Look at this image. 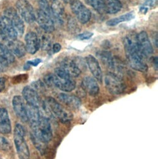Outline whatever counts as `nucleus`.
I'll use <instances>...</instances> for the list:
<instances>
[{
	"instance_id": "1",
	"label": "nucleus",
	"mask_w": 158,
	"mask_h": 159,
	"mask_svg": "<svg viewBox=\"0 0 158 159\" xmlns=\"http://www.w3.org/2000/svg\"><path fill=\"white\" fill-rule=\"evenodd\" d=\"M123 44L128 62L132 69L139 72H146L148 69L147 64L144 61V57L139 52L136 36L128 34L123 39Z\"/></svg>"
},
{
	"instance_id": "2",
	"label": "nucleus",
	"mask_w": 158,
	"mask_h": 159,
	"mask_svg": "<svg viewBox=\"0 0 158 159\" xmlns=\"http://www.w3.org/2000/svg\"><path fill=\"white\" fill-rule=\"evenodd\" d=\"M44 80L48 86L55 87L65 93L72 91L76 86L73 77L60 67L55 69L54 74H47Z\"/></svg>"
},
{
	"instance_id": "3",
	"label": "nucleus",
	"mask_w": 158,
	"mask_h": 159,
	"mask_svg": "<svg viewBox=\"0 0 158 159\" xmlns=\"http://www.w3.org/2000/svg\"><path fill=\"white\" fill-rule=\"evenodd\" d=\"M25 129L20 124H16L14 130V142L20 159H29L30 152L25 140Z\"/></svg>"
},
{
	"instance_id": "4",
	"label": "nucleus",
	"mask_w": 158,
	"mask_h": 159,
	"mask_svg": "<svg viewBox=\"0 0 158 159\" xmlns=\"http://www.w3.org/2000/svg\"><path fill=\"white\" fill-rule=\"evenodd\" d=\"M44 104L60 122L67 123L72 120V114L63 107L54 98L52 97L46 98Z\"/></svg>"
},
{
	"instance_id": "5",
	"label": "nucleus",
	"mask_w": 158,
	"mask_h": 159,
	"mask_svg": "<svg viewBox=\"0 0 158 159\" xmlns=\"http://www.w3.org/2000/svg\"><path fill=\"white\" fill-rule=\"evenodd\" d=\"M32 133L39 139L44 143H48L52 138V130L49 120L42 116L39 122L34 126L31 127Z\"/></svg>"
},
{
	"instance_id": "6",
	"label": "nucleus",
	"mask_w": 158,
	"mask_h": 159,
	"mask_svg": "<svg viewBox=\"0 0 158 159\" xmlns=\"http://www.w3.org/2000/svg\"><path fill=\"white\" fill-rule=\"evenodd\" d=\"M105 87L110 93L114 95L122 94L125 90L126 86L121 77L113 73H108L105 77Z\"/></svg>"
},
{
	"instance_id": "7",
	"label": "nucleus",
	"mask_w": 158,
	"mask_h": 159,
	"mask_svg": "<svg viewBox=\"0 0 158 159\" xmlns=\"http://www.w3.org/2000/svg\"><path fill=\"white\" fill-rule=\"evenodd\" d=\"M19 15L23 20L31 24L36 20V14L33 6L27 0H18L16 4Z\"/></svg>"
},
{
	"instance_id": "8",
	"label": "nucleus",
	"mask_w": 158,
	"mask_h": 159,
	"mask_svg": "<svg viewBox=\"0 0 158 159\" xmlns=\"http://www.w3.org/2000/svg\"><path fill=\"white\" fill-rule=\"evenodd\" d=\"M70 8L77 20L81 24H86L90 21L91 12L82 2L73 0L70 3Z\"/></svg>"
},
{
	"instance_id": "9",
	"label": "nucleus",
	"mask_w": 158,
	"mask_h": 159,
	"mask_svg": "<svg viewBox=\"0 0 158 159\" xmlns=\"http://www.w3.org/2000/svg\"><path fill=\"white\" fill-rule=\"evenodd\" d=\"M18 33L4 15L0 16V37L7 42L17 39Z\"/></svg>"
},
{
	"instance_id": "10",
	"label": "nucleus",
	"mask_w": 158,
	"mask_h": 159,
	"mask_svg": "<svg viewBox=\"0 0 158 159\" xmlns=\"http://www.w3.org/2000/svg\"><path fill=\"white\" fill-rule=\"evenodd\" d=\"M4 16L8 18L18 34L22 36L24 32V24L18 11L13 8H9L5 11Z\"/></svg>"
},
{
	"instance_id": "11",
	"label": "nucleus",
	"mask_w": 158,
	"mask_h": 159,
	"mask_svg": "<svg viewBox=\"0 0 158 159\" xmlns=\"http://www.w3.org/2000/svg\"><path fill=\"white\" fill-rule=\"evenodd\" d=\"M136 42L138 49L144 57L153 53V48L146 31H141L136 35Z\"/></svg>"
},
{
	"instance_id": "12",
	"label": "nucleus",
	"mask_w": 158,
	"mask_h": 159,
	"mask_svg": "<svg viewBox=\"0 0 158 159\" xmlns=\"http://www.w3.org/2000/svg\"><path fill=\"white\" fill-rule=\"evenodd\" d=\"M36 20L43 31L49 33L54 31V21L52 18L44 11L40 9L37 11Z\"/></svg>"
},
{
	"instance_id": "13",
	"label": "nucleus",
	"mask_w": 158,
	"mask_h": 159,
	"mask_svg": "<svg viewBox=\"0 0 158 159\" xmlns=\"http://www.w3.org/2000/svg\"><path fill=\"white\" fill-rule=\"evenodd\" d=\"M13 110L16 116L23 121H28L26 105L24 102V99L20 96H15L12 101Z\"/></svg>"
},
{
	"instance_id": "14",
	"label": "nucleus",
	"mask_w": 158,
	"mask_h": 159,
	"mask_svg": "<svg viewBox=\"0 0 158 159\" xmlns=\"http://www.w3.org/2000/svg\"><path fill=\"white\" fill-rule=\"evenodd\" d=\"M23 99L26 101L27 104L39 108L41 105V98L38 93L32 87L26 86L23 90Z\"/></svg>"
},
{
	"instance_id": "15",
	"label": "nucleus",
	"mask_w": 158,
	"mask_h": 159,
	"mask_svg": "<svg viewBox=\"0 0 158 159\" xmlns=\"http://www.w3.org/2000/svg\"><path fill=\"white\" fill-rule=\"evenodd\" d=\"M64 70H65L72 77H77L80 75L81 70L79 68L77 62L70 58L64 59L60 63V66Z\"/></svg>"
},
{
	"instance_id": "16",
	"label": "nucleus",
	"mask_w": 158,
	"mask_h": 159,
	"mask_svg": "<svg viewBox=\"0 0 158 159\" xmlns=\"http://www.w3.org/2000/svg\"><path fill=\"white\" fill-rule=\"evenodd\" d=\"M82 87L84 91L91 96H97L100 91V88L97 80L91 76H86L83 79Z\"/></svg>"
},
{
	"instance_id": "17",
	"label": "nucleus",
	"mask_w": 158,
	"mask_h": 159,
	"mask_svg": "<svg viewBox=\"0 0 158 159\" xmlns=\"http://www.w3.org/2000/svg\"><path fill=\"white\" fill-rule=\"evenodd\" d=\"M87 66L94 78L100 83L102 82L103 74L97 59L92 55H88L86 58Z\"/></svg>"
},
{
	"instance_id": "18",
	"label": "nucleus",
	"mask_w": 158,
	"mask_h": 159,
	"mask_svg": "<svg viewBox=\"0 0 158 159\" xmlns=\"http://www.w3.org/2000/svg\"><path fill=\"white\" fill-rule=\"evenodd\" d=\"M15 60V56L8 48L6 45L0 43V67H7L13 63Z\"/></svg>"
},
{
	"instance_id": "19",
	"label": "nucleus",
	"mask_w": 158,
	"mask_h": 159,
	"mask_svg": "<svg viewBox=\"0 0 158 159\" xmlns=\"http://www.w3.org/2000/svg\"><path fill=\"white\" fill-rule=\"evenodd\" d=\"M25 47L26 51L34 54L39 49V43L37 34L34 32H29L25 36Z\"/></svg>"
},
{
	"instance_id": "20",
	"label": "nucleus",
	"mask_w": 158,
	"mask_h": 159,
	"mask_svg": "<svg viewBox=\"0 0 158 159\" xmlns=\"http://www.w3.org/2000/svg\"><path fill=\"white\" fill-rule=\"evenodd\" d=\"M58 99L62 104L73 109H77L81 106V99L74 95L60 93L58 95Z\"/></svg>"
},
{
	"instance_id": "21",
	"label": "nucleus",
	"mask_w": 158,
	"mask_h": 159,
	"mask_svg": "<svg viewBox=\"0 0 158 159\" xmlns=\"http://www.w3.org/2000/svg\"><path fill=\"white\" fill-rule=\"evenodd\" d=\"M11 130V123L7 110L0 108V134H8Z\"/></svg>"
},
{
	"instance_id": "22",
	"label": "nucleus",
	"mask_w": 158,
	"mask_h": 159,
	"mask_svg": "<svg viewBox=\"0 0 158 159\" xmlns=\"http://www.w3.org/2000/svg\"><path fill=\"white\" fill-rule=\"evenodd\" d=\"M50 7L53 20H55L57 22H59L60 23H62L65 15L64 7L62 4L59 0H52Z\"/></svg>"
},
{
	"instance_id": "23",
	"label": "nucleus",
	"mask_w": 158,
	"mask_h": 159,
	"mask_svg": "<svg viewBox=\"0 0 158 159\" xmlns=\"http://www.w3.org/2000/svg\"><path fill=\"white\" fill-rule=\"evenodd\" d=\"M7 46L14 56L15 55L18 57H22L24 56L26 53L25 44H24L23 42L19 40L15 39L8 41Z\"/></svg>"
},
{
	"instance_id": "24",
	"label": "nucleus",
	"mask_w": 158,
	"mask_h": 159,
	"mask_svg": "<svg viewBox=\"0 0 158 159\" xmlns=\"http://www.w3.org/2000/svg\"><path fill=\"white\" fill-rule=\"evenodd\" d=\"M122 7L120 0H105L104 13L116 14L121 11Z\"/></svg>"
},
{
	"instance_id": "25",
	"label": "nucleus",
	"mask_w": 158,
	"mask_h": 159,
	"mask_svg": "<svg viewBox=\"0 0 158 159\" xmlns=\"http://www.w3.org/2000/svg\"><path fill=\"white\" fill-rule=\"evenodd\" d=\"M39 48L44 51H49L52 47V38L49 33L43 30L39 33L37 35Z\"/></svg>"
},
{
	"instance_id": "26",
	"label": "nucleus",
	"mask_w": 158,
	"mask_h": 159,
	"mask_svg": "<svg viewBox=\"0 0 158 159\" xmlns=\"http://www.w3.org/2000/svg\"><path fill=\"white\" fill-rule=\"evenodd\" d=\"M135 17V15L134 12H129L126 14H124L120 16L112 18L110 20H108L106 24L108 26H115L118 25V24L123 22H127L131 21L133 20Z\"/></svg>"
},
{
	"instance_id": "27",
	"label": "nucleus",
	"mask_w": 158,
	"mask_h": 159,
	"mask_svg": "<svg viewBox=\"0 0 158 159\" xmlns=\"http://www.w3.org/2000/svg\"><path fill=\"white\" fill-rule=\"evenodd\" d=\"M97 55L105 66H107L110 69H113L115 59L112 57V54L110 52L101 51H99L97 53Z\"/></svg>"
},
{
	"instance_id": "28",
	"label": "nucleus",
	"mask_w": 158,
	"mask_h": 159,
	"mask_svg": "<svg viewBox=\"0 0 158 159\" xmlns=\"http://www.w3.org/2000/svg\"><path fill=\"white\" fill-rule=\"evenodd\" d=\"M86 3L100 13H104L105 0H85Z\"/></svg>"
},
{
	"instance_id": "29",
	"label": "nucleus",
	"mask_w": 158,
	"mask_h": 159,
	"mask_svg": "<svg viewBox=\"0 0 158 159\" xmlns=\"http://www.w3.org/2000/svg\"><path fill=\"white\" fill-rule=\"evenodd\" d=\"M31 140L36 147V148L37 149V150L41 153L43 154L46 150V143H44L40 139H39L37 137H36L33 133L31 134Z\"/></svg>"
},
{
	"instance_id": "30",
	"label": "nucleus",
	"mask_w": 158,
	"mask_h": 159,
	"mask_svg": "<svg viewBox=\"0 0 158 159\" xmlns=\"http://www.w3.org/2000/svg\"><path fill=\"white\" fill-rule=\"evenodd\" d=\"M11 145L8 140L4 137L0 135V149L2 150H8L10 149Z\"/></svg>"
},
{
	"instance_id": "31",
	"label": "nucleus",
	"mask_w": 158,
	"mask_h": 159,
	"mask_svg": "<svg viewBox=\"0 0 158 159\" xmlns=\"http://www.w3.org/2000/svg\"><path fill=\"white\" fill-rule=\"evenodd\" d=\"M68 29L70 31H72V32L79 31L78 26L77 22H75V20L73 18H70V20H68Z\"/></svg>"
},
{
	"instance_id": "32",
	"label": "nucleus",
	"mask_w": 158,
	"mask_h": 159,
	"mask_svg": "<svg viewBox=\"0 0 158 159\" xmlns=\"http://www.w3.org/2000/svg\"><path fill=\"white\" fill-rule=\"evenodd\" d=\"M94 34L91 32H84L83 33H81L77 36V38L80 40H87L91 38L93 36Z\"/></svg>"
},
{
	"instance_id": "33",
	"label": "nucleus",
	"mask_w": 158,
	"mask_h": 159,
	"mask_svg": "<svg viewBox=\"0 0 158 159\" xmlns=\"http://www.w3.org/2000/svg\"><path fill=\"white\" fill-rule=\"evenodd\" d=\"M7 79L4 77H0V93L2 92L6 87Z\"/></svg>"
},
{
	"instance_id": "34",
	"label": "nucleus",
	"mask_w": 158,
	"mask_h": 159,
	"mask_svg": "<svg viewBox=\"0 0 158 159\" xmlns=\"http://www.w3.org/2000/svg\"><path fill=\"white\" fill-rule=\"evenodd\" d=\"M42 62L41 59H36L32 61H29L26 62L27 64H28L29 66H37L39 64H40Z\"/></svg>"
},
{
	"instance_id": "35",
	"label": "nucleus",
	"mask_w": 158,
	"mask_h": 159,
	"mask_svg": "<svg viewBox=\"0 0 158 159\" xmlns=\"http://www.w3.org/2000/svg\"><path fill=\"white\" fill-rule=\"evenodd\" d=\"M61 45L59 43H55L52 45V51L54 53L59 52L61 49Z\"/></svg>"
},
{
	"instance_id": "36",
	"label": "nucleus",
	"mask_w": 158,
	"mask_h": 159,
	"mask_svg": "<svg viewBox=\"0 0 158 159\" xmlns=\"http://www.w3.org/2000/svg\"><path fill=\"white\" fill-rule=\"evenodd\" d=\"M151 61L154 69L156 70H157V57H152L151 58Z\"/></svg>"
},
{
	"instance_id": "37",
	"label": "nucleus",
	"mask_w": 158,
	"mask_h": 159,
	"mask_svg": "<svg viewBox=\"0 0 158 159\" xmlns=\"http://www.w3.org/2000/svg\"><path fill=\"white\" fill-rule=\"evenodd\" d=\"M63 2H64L65 3H71L73 0H62Z\"/></svg>"
},
{
	"instance_id": "38",
	"label": "nucleus",
	"mask_w": 158,
	"mask_h": 159,
	"mask_svg": "<svg viewBox=\"0 0 158 159\" xmlns=\"http://www.w3.org/2000/svg\"><path fill=\"white\" fill-rule=\"evenodd\" d=\"M0 159H2V157L1 156H0Z\"/></svg>"
}]
</instances>
